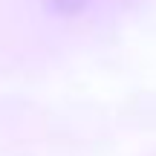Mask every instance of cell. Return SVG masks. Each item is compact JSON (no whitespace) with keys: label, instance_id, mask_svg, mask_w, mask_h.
<instances>
[{"label":"cell","instance_id":"cell-1","mask_svg":"<svg viewBox=\"0 0 156 156\" xmlns=\"http://www.w3.org/2000/svg\"><path fill=\"white\" fill-rule=\"evenodd\" d=\"M93 0H44V6L55 15H64V17H73V15H81Z\"/></svg>","mask_w":156,"mask_h":156}]
</instances>
